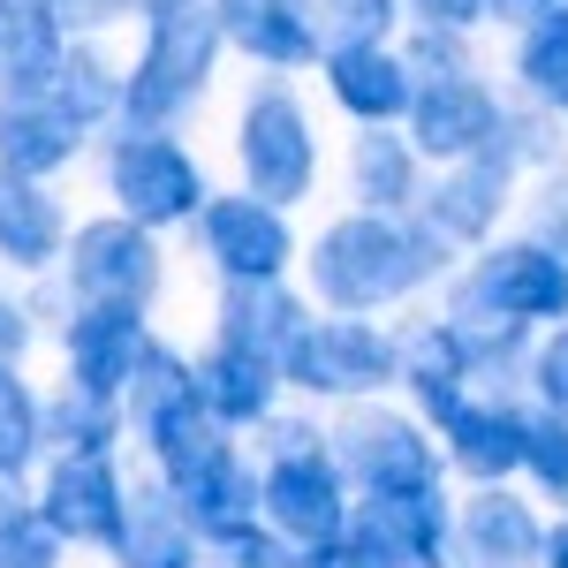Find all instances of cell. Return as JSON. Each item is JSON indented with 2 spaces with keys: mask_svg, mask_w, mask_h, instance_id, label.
<instances>
[{
  "mask_svg": "<svg viewBox=\"0 0 568 568\" xmlns=\"http://www.w3.org/2000/svg\"><path fill=\"white\" fill-rule=\"evenodd\" d=\"M31 342H39V326H31V304L0 288V356H16V364H23V356H31Z\"/></svg>",
  "mask_w": 568,
  "mask_h": 568,
  "instance_id": "ee69618b",
  "label": "cell"
},
{
  "mask_svg": "<svg viewBox=\"0 0 568 568\" xmlns=\"http://www.w3.org/2000/svg\"><path fill=\"white\" fill-rule=\"evenodd\" d=\"M144 334H152V311L136 304H69V318H61V379L122 394Z\"/></svg>",
  "mask_w": 568,
  "mask_h": 568,
  "instance_id": "2e32d148",
  "label": "cell"
},
{
  "mask_svg": "<svg viewBox=\"0 0 568 568\" xmlns=\"http://www.w3.org/2000/svg\"><path fill=\"white\" fill-rule=\"evenodd\" d=\"M197 530L175 508V493L160 478H130V500H122V524L106 538V561L114 568H197Z\"/></svg>",
  "mask_w": 568,
  "mask_h": 568,
  "instance_id": "44dd1931",
  "label": "cell"
},
{
  "mask_svg": "<svg viewBox=\"0 0 568 568\" xmlns=\"http://www.w3.org/2000/svg\"><path fill=\"white\" fill-rule=\"evenodd\" d=\"M235 168L243 190L296 213L311 190H318V122H311L304 91L288 77H258L235 106Z\"/></svg>",
  "mask_w": 568,
  "mask_h": 568,
  "instance_id": "3957f363",
  "label": "cell"
},
{
  "mask_svg": "<svg viewBox=\"0 0 568 568\" xmlns=\"http://www.w3.org/2000/svg\"><path fill=\"white\" fill-rule=\"evenodd\" d=\"M296 258H304V296L318 311L379 318V311L425 296L433 281H447L455 251H447L417 213H372V205H349L342 220H326Z\"/></svg>",
  "mask_w": 568,
  "mask_h": 568,
  "instance_id": "6da1fadb",
  "label": "cell"
},
{
  "mask_svg": "<svg viewBox=\"0 0 568 568\" xmlns=\"http://www.w3.org/2000/svg\"><path fill=\"white\" fill-rule=\"evenodd\" d=\"M304 568H402V554L364 516H349L342 530H326L318 546H304Z\"/></svg>",
  "mask_w": 568,
  "mask_h": 568,
  "instance_id": "8d00e7d4",
  "label": "cell"
},
{
  "mask_svg": "<svg viewBox=\"0 0 568 568\" xmlns=\"http://www.w3.org/2000/svg\"><path fill=\"white\" fill-rule=\"evenodd\" d=\"M500 114H508V99L485 84V77H417L409 114H402V136L417 144L425 168H447V160L493 144L500 136Z\"/></svg>",
  "mask_w": 568,
  "mask_h": 568,
  "instance_id": "7c38bea8",
  "label": "cell"
},
{
  "mask_svg": "<svg viewBox=\"0 0 568 568\" xmlns=\"http://www.w3.org/2000/svg\"><path fill=\"white\" fill-rule=\"evenodd\" d=\"M394 387L409 394V409L439 425L463 394H470V356L455 342V326L425 311V318H409V326H394Z\"/></svg>",
  "mask_w": 568,
  "mask_h": 568,
  "instance_id": "e0dca14e",
  "label": "cell"
},
{
  "mask_svg": "<svg viewBox=\"0 0 568 568\" xmlns=\"http://www.w3.org/2000/svg\"><path fill=\"white\" fill-rule=\"evenodd\" d=\"M39 99H45V106H61L84 136L114 130V122H122V61H114L99 39H69L61 53H53Z\"/></svg>",
  "mask_w": 568,
  "mask_h": 568,
  "instance_id": "d4e9b609",
  "label": "cell"
},
{
  "mask_svg": "<svg viewBox=\"0 0 568 568\" xmlns=\"http://www.w3.org/2000/svg\"><path fill=\"white\" fill-rule=\"evenodd\" d=\"M39 433H45V455H114L130 439V417H122V394H99V387H77L61 379L53 394H39Z\"/></svg>",
  "mask_w": 568,
  "mask_h": 568,
  "instance_id": "83f0119b",
  "label": "cell"
},
{
  "mask_svg": "<svg viewBox=\"0 0 568 568\" xmlns=\"http://www.w3.org/2000/svg\"><path fill=\"white\" fill-rule=\"evenodd\" d=\"M190 394H197V379H190V349H175L168 334H144L130 379H122V417H130V433H136V425H152L160 409L190 402Z\"/></svg>",
  "mask_w": 568,
  "mask_h": 568,
  "instance_id": "4dcf8cb0",
  "label": "cell"
},
{
  "mask_svg": "<svg viewBox=\"0 0 568 568\" xmlns=\"http://www.w3.org/2000/svg\"><path fill=\"white\" fill-rule=\"evenodd\" d=\"M318 77H326V99L349 114L356 130H372V122H402L409 114V61L387 45H342V53H318Z\"/></svg>",
  "mask_w": 568,
  "mask_h": 568,
  "instance_id": "7402d4cb",
  "label": "cell"
},
{
  "mask_svg": "<svg viewBox=\"0 0 568 568\" xmlns=\"http://www.w3.org/2000/svg\"><path fill=\"white\" fill-rule=\"evenodd\" d=\"M516 99L538 114H568V0L538 8L530 23H516V53H508Z\"/></svg>",
  "mask_w": 568,
  "mask_h": 568,
  "instance_id": "f1b7e54d",
  "label": "cell"
},
{
  "mask_svg": "<svg viewBox=\"0 0 568 568\" xmlns=\"http://www.w3.org/2000/svg\"><path fill=\"white\" fill-rule=\"evenodd\" d=\"M356 516L402 554V568H447V538H455V493H447V478L394 485V493H356Z\"/></svg>",
  "mask_w": 568,
  "mask_h": 568,
  "instance_id": "ffe728a7",
  "label": "cell"
},
{
  "mask_svg": "<svg viewBox=\"0 0 568 568\" xmlns=\"http://www.w3.org/2000/svg\"><path fill=\"white\" fill-rule=\"evenodd\" d=\"M538 8H554V0H485V23H500V31H516V23H530Z\"/></svg>",
  "mask_w": 568,
  "mask_h": 568,
  "instance_id": "f6af8a7d",
  "label": "cell"
},
{
  "mask_svg": "<svg viewBox=\"0 0 568 568\" xmlns=\"http://www.w3.org/2000/svg\"><path fill=\"white\" fill-rule=\"evenodd\" d=\"M524 387H530V402H546V409H561V417H568V318L538 326L530 364H524Z\"/></svg>",
  "mask_w": 568,
  "mask_h": 568,
  "instance_id": "f35d334b",
  "label": "cell"
},
{
  "mask_svg": "<svg viewBox=\"0 0 568 568\" xmlns=\"http://www.w3.org/2000/svg\"><path fill=\"white\" fill-rule=\"evenodd\" d=\"M251 433H258V463L265 455H296V447H326V425H318L311 409H273Z\"/></svg>",
  "mask_w": 568,
  "mask_h": 568,
  "instance_id": "b9f144b4",
  "label": "cell"
},
{
  "mask_svg": "<svg viewBox=\"0 0 568 568\" xmlns=\"http://www.w3.org/2000/svg\"><path fill=\"white\" fill-rule=\"evenodd\" d=\"M69 243V205L53 197V182H23L0 175V265L8 273H53Z\"/></svg>",
  "mask_w": 568,
  "mask_h": 568,
  "instance_id": "484cf974",
  "label": "cell"
},
{
  "mask_svg": "<svg viewBox=\"0 0 568 568\" xmlns=\"http://www.w3.org/2000/svg\"><path fill=\"white\" fill-rule=\"evenodd\" d=\"M326 447L342 463L349 493H394V485H439L447 463H439V439L417 409H394L379 394L364 402H342V417L326 425Z\"/></svg>",
  "mask_w": 568,
  "mask_h": 568,
  "instance_id": "52a82bcc",
  "label": "cell"
},
{
  "mask_svg": "<svg viewBox=\"0 0 568 568\" xmlns=\"http://www.w3.org/2000/svg\"><path fill=\"white\" fill-rule=\"evenodd\" d=\"M220 45L258 61L265 77H296V69H318V45H311L296 0H213Z\"/></svg>",
  "mask_w": 568,
  "mask_h": 568,
  "instance_id": "cb8c5ba5",
  "label": "cell"
},
{
  "mask_svg": "<svg viewBox=\"0 0 568 568\" xmlns=\"http://www.w3.org/2000/svg\"><path fill=\"white\" fill-rule=\"evenodd\" d=\"M425 190V160L417 144L402 136V122H372L349 136V197L372 213H409Z\"/></svg>",
  "mask_w": 568,
  "mask_h": 568,
  "instance_id": "4316f807",
  "label": "cell"
},
{
  "mask_svg": "<svg viewBox=\"0 0 568 568\" xmlns=\"http://www.w3.org/2000/svg\"><path fill=\"white\" fill-rule=\"evenodd\" d=\"M99 136H106V197H114V213H130L136 227H152V235L190 227L197 205L213 197L205 160H197L175 130L114 122V130H99Z\"/></svg>",
  "mask_w": 568,
  "mask_h": 568,
  "instance_id": "8992f818",
  "label": "cell"
},
{
  "mask_svg": "<svg viewBox=\"0 0 568 568\" xmlns=\"http://www.w3.org/2000/svg\"><path fill=\"white\" fill-rule=\"evenodd\" d=\"M349 516H356V493L334 463V447H296V455H265L258 463V524L281 530L288 546H318Z\"/></svg>",
  "mask_w": 568,
  "mask_h": 568,
  "instance_id": "30bf717a",
  "label": "cell"
},
{
  "mask_svg": "<svg viewBox=\"0 0 568 568\" xmlns=\"http://www.w3.org/2000/svg\"><path fill=\"white\" fill-rule=\"evenodd\" d=\"M516 478H524L538 500L568 508V417L561 409L524 402V463H516Z\"/></svg>",
  "mask_w": 568,
  "mask_h": 568,
  "instance_id": "e575fe53",
  "label": "cell"
},
{
  "mask_svg": "<svg viewBox=\"0 0 568 568\" xmlns=\"http://www.w3.org/2000/svg\"><path fill=\"white\" fill-rule=\"evenodd\" d=\"M281 387L296 402H364L394 387V326L356 318V311H318L281 349Z\"/></svg>",
  "mask_w": 568,
  "mask_h": 568,
  "instance_id": "5b68a950",
  "label": "cell"
},
{
  "mask_svg": "<svg viewBox=\"0 0 568 568\" xmlns=\"http://www.w3.org/2000/svg\"><path fill=\"white\" fill-rule=\"evenodd\" d=\"M433 439H439L447 478H463V485H508V478H516V463H524V402H516V394L470 387L433 425Z\"/></svg>",
  "mask_w": 568,
  "mask_h": 568,
  "instance_id": "4fadbf2b",
  "label": "cell"
},
{
  "mask_svg": "<svg viewBox=\"0 0 568 568\" xmlns=\"http://www.w3.org/2000/svg\"><path fill=\"white\" fill-rule=\"evenodd\" d=\"M394 53L409 61V77H485L478 69V31H455V23H402Z\"/></svg>",
  "mask_w": 568,
  "mask_h": 568,
  "instance_id": "d590c367",
  "label": "cell"
},
{
  "mask_svg": "<svg viewBox=\"0 0 568 568\" xmlns=\"http://www.w3.org/2000/svg\"><path fill=\"white\" fill-rule=\"evenodd\" d=\"M190 379H197V402H205V417L227 425V433L243 439L258 417L281 409V364L258 349H235V342H213L205 356H190Z\"/></svg>",
  "mask_w": 568,
  "mask_h": 568,
  "instance_id": "ac0fdd59",
  "label": "cell"
},
{
  "mask_svg": "<svg viewBox=\"0 0 568 568\" xmlns=\"http://www.w3.org/2000/svg\"><path fill=\"white\" fill-rule=\"evenodd\" d=\"M402 23H455V31H485V0H402Z\"/></svg>",
  "mask_w": 568,
  "mask_h": 568,
  "instance_id": "7bdbcfd3",
  "label": "cell"
},
{
  "mask_svg": "<svg viewBox=\"0 0 568 568\" xmlns=\"http://www.w3.org/2000/svg\"><path fill=\"white\" fill-rule=\"evenodd\" d=\"M311 318V296L288 281V273H273V281H220L213 296V342H235V349H258L281 364L288 349V334Z\"/></svg>",
  "mask_w": 568,
  "mask_h": 568,
  "instance_id": "603a6c76",
  "label": "cell"
},
{
  "mask_svg": "<svg viewBox=\"0 0 568 568\" xmlns=\"http://www.w3.org/2000/svg\"><path fill=\"white\" fill-rule=\"evenodd\" d=\"M530 235L554 243L568 258V160H546L538 168V205H530Z\"/></svg>",
  "mask_w": 568,
  "mask_h": 568,
  "instance_id": "60d3db41",
  "label": "cell"
},
{
  "mask_svg": "<svg viewBox=\"0 0 568 568\" xmlns=\"http://www.w3.org/2000/svg\"><path fill=\"white\" fill-rule=\"evenodd\" d=\"M136 23L144 39H136V61H122V122L182 130L227 61L213 0H136Z\"/></svg>",
  "mask_w": 568,
  "mask_h": 568,
  "instance_id": "7a4b0ae2",
  "label": "cell"
},
{
  "mask_svg": "<svg viewBox=\"0 0 568 568\" xmlns=\"http://www.w3.org/2000/svg\"><path fill=\"white\" fill-rule=\"evenodd\" d=\"M61 288L69 304H136L152 311L168 288V243L152 227H136L130 213H99L77 220L69 243H61Z\"/></svg>",
  "mask_w": 568,
  "mask_h": 568,
  "instance_id": "ba28073f",
  "label": "cell"
},
{
  "mask_svg": "<svg viewBox=\"0 0 568 568\" xmlns=\"http://www.w3.org/2000/svg\"><path fill=\"white\" fill-rule=\"evenodd\" d=\"M197 568H304V546H288L281 530H235V538H220V546H205L197 554Z\"/></svg>",
  "mask_w": 568,
  "mask_h": 568,
  "instance_id": "74e56055",
  "label": "cell"
},
{
  "mask_svg": "<svg viewBox=\"0 0 568 568\" xmlns=\"http://www.w3.org/2000/svg\"><path fill=\"white\" fill-rule=\"evenodd\" d=\"M190 243H197V258L213 265L220 281H273L304 251L296 220L281 205H265V197H251V190H213L197 205V220H190Z\"/></svg>",
  "mask_w": 568,
  "mask_h": 568,
  "instance_id": "9c48e42d",
  "label": "cell"
},
{
  "mask_svg": "<svg viewBox=\"0 0 568 568\" xmlns=\"http://www.w3.org/2000/svg\"><path fill=\"white\" fill-rule=\"evenodd\" d=\"M91 136L45 106L39 91H0V175H23V182H53L84 160Z\"/></svg>",
  "mask_w": 568,
  "mask_h": 568,
  "instance_id": "d6986e66",
  "label": "cell"
},
{
  "mask_svg": "<svg viewBox=\"0 0 568 568\" xmlns=\"http://www.w3.org/2000/svg\"><path fill=\"white\" fill-rule=\"evenodd\" d=\"M538 508H530L516 478L508 485H470L455 500V538H447V568H538Z\"/></svg>",
  "mask_w": 568,
  "mask_h": 568,
  "instance_id": "5bb4252c",
  "label": "cell"
},
{
  "mask_svg": "<svg viewBox=\"0 0 568 568\" xmlns=\"http://www.w3.org/2000/svg\"><path fill=\"white\" fill-rule=\"evenodd\" d=\"M39 516L61 530L69 554H106V538L122 524V500H130V470L114 455H39V485H31Z\"/></svg>",
  "mask_w": 568,
  "mask_h": 568,
  "instance_id": "8fae6325",
  "label": "cell"
},
{
  "mask_svg": "<svg viewBox=\"0 0 568 568\" xmlns=\"http://www.w3.org/2000/svg\"><path fill=\"white\" fill-rule=\"evenodd\" d=\"M45 16L61 23V39H106L136 23V0H45Z\"/></svg>",
  "mask_w": 568,
  "mask_h": 568,
  "instance_id": "ab89813d",
  "label": "cell"
},
{
  "mask_svg": "<svg viewBox=\"0 0 568 568\" xmlns=\"http://www.w3.org/2000/svg\"><path fill=\"white\" fill-rule=\"evenodd\" d=\"M160 485L175 493V508L190 516L197 546H220V538L258 524V463L243 455V439L213 447L205 463H190V470H175V478H160Z\"/></svg>",
  "mask_w": 568,
  "mask_h": 568,
  "instance_id": "9a60e30c",
  "label": "cell"
},
{
  "mask_svg": "<svg viewBox=\"0 0 568 568\" xmlns=\"http://www.w3.org/2000/svg\"><path fill=\"white\" fill-rule=\"evenodd\" d=\"M61 561H69V546H61V530L39 516L31 485L0 478V568H61Z\"/></svg>",
  "mask_w": 568,
  "mask_h": 568,
  "instance_id": "836d02e7",
  "label": "cell"
},
{
  "mask_svg": "<svg viewBox=\"0 0 568 568\" xmlns=\"http://www.w3.org/2000/svg\"><path fill=\"white\" fill-rule=\"evenodd\" d=\"M538 568H568V508L546 524V538H538Z\"/></svg>",
  "mask_w": 568,
  "mask_h": 568,
  "instance_id": "bcb514c9",
  "label": "cell"
},
{
  "mask_svg": "<svg viewBox=\"0 0 568 568\" xmlns=\"http://www.w3.org/2000/svg\"><path fill=\"white\" fill-rule=\"evenodd\" d=\"M61 45L69 39L45 16V0H0V91H39Z\"/></svg>",
  "mask_w": 568,
  "mask_h": 568,
  "instance_id": "f546056e",
  "label": "cell"
},
{
  "mask_svg": "<svg viewBox=\"0 0 568 568\" xmlns=\"http://www.w3.org/2000/svg\"><path fill=\"white\" fill-rule=\"evenodd\" d=\"M439 311H493L516 326H554L568 318V258L538 235H493L463 265H447V296Z\"/></svg>",
  "mask_w": 568,
  "mask_h": 568,
  "instance_id": "277c9868",
  "label": "cell"
},
{
  "mask_svg": "<svg viewBox=\"0 0 568 568\" xmlns=\"http://www.w3.org/2000/svg\"><path fill=\"white\" fill-rule=\"evenodd\" d=\"M45 455V433H39V387L16 356H0V478L31 485Z\"/></svg>",
  "mask_w": 568,
  "mask_h": 568,
  "instance_id": "1f68e13d",
  "label": "cell"
},
{
  "mask_svg": "<svg viewBox=\"0 0 568 568\" xmlns=\"http://www.w3.org/2000/svg\"><path fill=\"white\" fill-rule=\"evenodd\" d=\"M304 31L318 53H342V45H387L402 31V0H296Z\"/></svg>",
  "mask_w": 568,
  "mask_h": 568,
  "instance_id": "d6a6232c",
  "label": "cell"
}]
</instances>
